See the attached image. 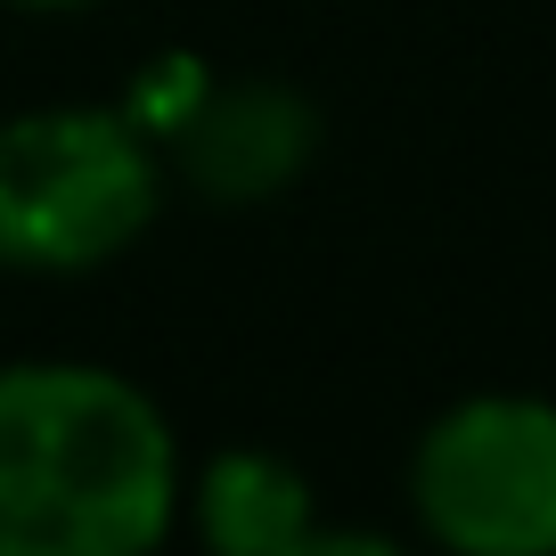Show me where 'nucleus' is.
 Listing matches in <instances>:
<instances>
[{"mask_svg":"<svg viewBox=\"0 0 556 556\" xmlns=\"http://www.w3.org/2000/svg\"><path fill=\"white\" fill-rule=\"evenodd\" d=\"M189 458L164 401L106 361H0V556H164Z\"/></svg>","mask_w":556,"mask_h":556,"instance_id":"nucleus-1","label":"nucleus"},{"mask_svg":"<svg viewBox=\"0 0 556 556\" xmlns=\"http://www.w3.org/2000/svg\"><path fill=\"white\" fill-rule=\"evenodd\" d=\"M173 164L115 99H50L0 115V270L90 278L164 213Z\"/></svg>","mask_w":556,"mask_h":556,"instance_id":"nucleus-2","label":"nucleus"},{"mask_svg":"<svg viewBox=\"0 0 556 556\" xmlns=\"http://www.w3.org/2000/svg\"><path fill=\"white\" fill-rule=\"evenodd\" d=\"M409 516L434 556H556V401L467 393L409 442Z\"/></svg>","mask_w":556,"mask_h":556,"instance_id":"nucleus-3","label":"nucleus"},{"mask_svg":"<svg viewBox=\"0 0 556 556\" xmlns=\"http://www.w3.org/2000/svg\"><path fill=\"white\" fill-rule=\"evenodd\" d=\"M319 139H328V123H319L303 83H287V74H213L205 106L180 123L164 164L205 205H270V197L303 189V173L319 164Z\"/></svg>","mask_w":556,"mask_h":556,"instance_id":"nucleus-4","label":"nucleus"},{"mask_svg":"<svg viewBox=\"0 0 556 556\" xmlns=\"http://www.w3.org/2000/svg\"><path fill=\"white\" fill-rule=\"evenodd\" d=\"M180 523L205 556H287L319 523V483L270 442H222L189 467Z\"/></svg>","mask_w":556,"mask_h":556,"instance_id":"nucleus-5","label":"nucleus"},{"mask_svg":"<svg viewBox=\"0 0 556 556\" xmlns=\"http://www.w3.org/2000/svg\"><path fill=\"white\" fill-rule=\"evenodd\" d=\"M205 90H213V66L205 58H189V50H164V58H148V66L131 74V83H123V115L139 123V131L156 139V148H173L180 139V123L197 115V106H205Z\"/></svg>","mask_w":556,"mask_h":556,"instance_id":"nucleus-6","label":"nucleus"},{"mask_svg":"<svg viewBox=\"0 0 556 556\" xmlns=\"http://www.w3.org/2000/svg\"><path fill=\"white\" fill-rule=\"evenodd\" d=\"M287 556H434V548H409V540L377 532V523H328V516H319Z\"/></svg>","mask_w":556,"mask_h":556,"instance_id":"nucleus-7","label":"nucleus"},{"mask_svg":"<svg viewBox=\"0 0 556 556\" xmlns=\"http://www.w3.org/2000/svg\"><path fill=\"white\" fill-rule=\"evenodd\" d=\"M0 9H17V17H90L106 0H0Z\"/></svg>","mask_w":556,"mask_h":556,"instance_id":"nucleus-8","label":"nucleus"}]
</instances>
